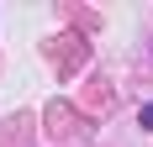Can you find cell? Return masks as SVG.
Wrapping results in <instances>:
<instances>
[{
	"label": "cell",
	"mask_w": 153,
	"mask_h": 147,
	"mask_svg": "<svg viewBox=\"0 0 153 147\" xmlns=\"http://www.w3.org/2000/svg\"><path fill=\"white\" fill-rule=\"evenodd\" d=\"M143 126H148V132H153V105H148V110H143Z\"/></svg>",
	"instance_id": "6da1fadb"
}]
</instances>
